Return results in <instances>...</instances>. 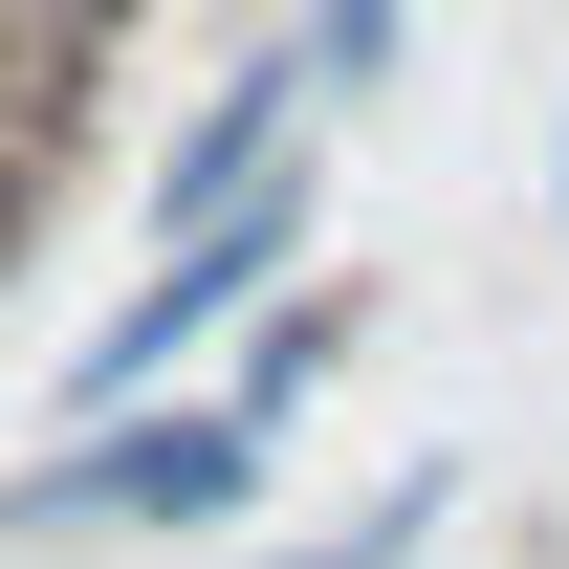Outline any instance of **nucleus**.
<instances>
[{"mask_svg":"<svg viewBox=\"0 0 569 569\" xmlns=\"http://www.w3.org/2000/svg\"><path fill=\"white\" fill-rule=\"evenodd\" d=\"M284 438H241L219 395H132V417H44V460L0 482V548H176L219 503H263Z\"/></svg>","mask_w":569,"mask_h":569,"instance_id":"f257e3e1","label":"nucleus"},{"mask_svg":"<svg viewBox=\"0 0 569 569\" xmlns=\"http://www.w3.org/2000/svg\"><path fill=\"white\" fill-rule=\"evenodd\" d=\"M153 0H0V153H110V88H132Z\"/></svg>","mask_w":569,"mask_h":569,"instance_id":"f03ea898","label":"nucleus"},{"mask_svg":"<svg viewBox=\"0 0 569 569\" xmlns=\"http://www.w3.org/2000/svg\"><path fill=\"white\" fill-rule=\"evenodd\" d=\"M351 329H372V284H329V263H284L263 307L219 329V351H241V372H219V417H241V438H284L307 395H329V372H351Z\"/></svg>","mask_w":569,"mask_h":569,"instance_id":"7ed1b4c3","label":"nucleus"},{"mask_svg":"<svg viewBox=\"0 0 569 569\" xmlns=\"http://www.w3.org/2000/svg\"><path fill=\"white\" fill-rule=\"evenodd\" d=\"M438 526H460V460H395L372 503H329V526H307V548H263V569H417Z\"/></svg>","mask_w":569,"mask_h":569,"instance_id":"20e7f679","label":"nucleus"},{"mask_svg":"<svg viewBox=\"0 0 569 569\" xmlns=\"http://www.w3.org/2000/svg\"><path fill=\"white\" fill-rule=\"evenodd\" d=\"M395 44H417V0H284V67H307V110H372V88H395Z\"/></svg>","mask_w":569,"mask_h":569,"instance_id":"39448f33","label":"nucleus"},{"mask_svg":"<svg viewBox=\"0 0 569 569\" xmlns=\"http://www.w3.org/2000/svg\"><path fill=\"white\" fill-rule=\"evenodd\" d=\"M88 198V176H67V153H0V284H22V263H44V219H67Z\"/></svg>","mask_w":569,"mask_h":569,"instance_id":"423d86ee","label":"nucleus"},{"mask_svg":"<svg viewBox=\"0 0 569 569\" xmlns=\"http://www.w3.org/2000/svg\"><path fill=\"white\" fill-rule=\"evenodd\" d=\"M548 219H569V110H548Z\"/></svg>","mask_w":569,"mask_h":569,"instance_id":"0eeeda50","label":"nucleus"}]
</instances>
